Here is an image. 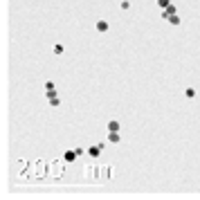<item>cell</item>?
I'll list each match as a JSON object with an SVG mask.
<instances>
[{"label":"cell","instance_id":"ba28073f","mask_svg":"<svg viewBox=\"0 0 200 200\" xmlns=\"http://www.w3.org/2000/svg\"><path fill=\"white\" fill-rule=\"evenodd\" d=\"M184 97H187V99H196V88H187L184 90Z\"/></svg>","mask_w":200,"mask_h":200},{"label":"cell","instance_id":"4fadbf2b","mask_svg":"<svg viewBox=\"0 0 200 200\" xmlns=\"http://www.w3.org/2000/svg\"><path fill=\"white\" fill-rule=\"evenodd\" d=\"M45 90H56V85H54V81H45Z\"/></svg>","mask_w":200,"mask_h":200},{"label":"cell","instance_id":"5bb4252c","mask_svg":"<svg viewBox=\"0 0 200 200\" xmlns=\"http://www.w3.org/2000/svg\"><path fill=\"white\" fill-rule=\"evenodd\" d=\"M45 95H47V99H52V97H56V90H45Z\"/></svg>","mask_w":200,"mask_h":200},{"label":"cell","instance_id":"7c38bea8","mask_svg":"<svg viewBox=\"0 0 200 200\" xmlns=\"http://www.w3.org/2000/svg\"><path fill=\"white\" fill-rule=\"evenodd\" d=\"M157 5H160V7H162V9H167L169 5H171V0H157Z\"/></svg>","mask_w":200,"mask_h":200},{"label":"cell","instance_id":"6da1fadb","mask_svg":"<svg viewBox=\"0 0 200 200\" xmlns=\"http://www.w3.org/2000/svg\"><path fill=\"white\" fill-rule=\"evenodd\" d=\"M79 157V153H77V148H67V151L63 153V162H74V160Z\"/></svg>","mask_w":200,"mask_h":200},{"label":"cell","instance_id":"3957f363","mask_svg":"<svg viewBox=\"0 0 200 200\" xmlns=\"http://www.w3.org/2000/svg\"><path fill=\"white\" fill-rule=\"evenodd\" d=\"M122 142V135L119 133H112V130H108V144H119Z\"/></svg>","mask_w":200,"mask_h":200},{"label":"cell","instance_id":"7a4b0ae2","mask_svg":"<svg viewBox=\"0 0 200 200\" xmlns=\"http://www.w3.org/2000/svg\"><path fill=\"white\" fill-rule=\"evenodd\" d=\"M95 29L99 32V34H106L108 29H110V25H108V20H97L95 22Z\"/></svg>","mask_w":200,"mask_h":200},{"label":"cell","instance_id":"52a82bcc","mask_svg":"<svg viewBox=\"0 0 200 200\" xmlns=\"http://www.w3.org/2000/svg\"><path fill=\"white\" fill-rule=\"evenodd\" d=\"M52 50H54V54H63V52H65V45H63V43H54Z\"/></svg>","mask_w":200,"mask_h":200},{"label":"cell","instance_id":"5b68a950","mask_svg":"<svg viewBox=\"0 0 200 200\" xmlns=\"http://www.w3.org/2000/svg\"><path fill=\"white\" fill-rule=\"evenodd\" d=\"M88 155H90V157H99V155H101V148L97 146V144L90 146V148H88Z\"/></svg>","mask_w":200,"mask_h":200},{"label":"cell","instance_id":"277c9868","mask_svg":"<svg viewBox=\"0 0 200 200\" xmlns=\"http://www.w3.org/2000/svg\"><path fill=\"white\" fill-rule=\"evenodd\" d=\"M119 128H122V124H119L117 119H110V122H108V130H112V133H119Z\"/></svg>","mask_w":200,"mask_h":200},{"label":"cell","instance_id":"8fae6325","mask_svg":"<svg viewBox=\"0 0 200 200\" xmlns=\"http://www.w3.org/2000/svg\"><path fill=\"white\" fill-rule=\"evenodd\" d=\"M119 7H122V11L130 9V0H122V2H119Z\"/></svg>","mask_w":200,"mask_h":200},{"label":"cell","instance_id":"8992f818","mask_svg":"<svg viewBox=\"0 0 200 200\" xmlns=\"http://www.w3.org/2000/svg\"><path fill=\"white\" fill-rule=\"evenodd\" d=\"M169 22H171V25H173V27H178V25H182V18H180V16L178 14H173V16H169V18H167Z\"/></svg>","mask_w":200,"mask_h":200},{"label":"cell","instance_id":"9c48e42d","mask_svg":"<svg viewBox=\"0 0 200 200\" xmlns=\"http://www.w3.org/2000/svg\"><path fill=\"white\" fill-rule=\"evenodd\" d=\"M50 106H52V108H59V106H61V97H59V95L52 97V99H50Z\"/></svg>","mask_w":200,"mask_h":200},{"label":"cell","instance_id":"30bf717a","mask_svg":"<svg viewBox=\"0 0 200 200\" xmlns=\"http://www.w3.org/2000/svg\"><path fill=\"white\" fill-rule=\"evenodd\" d=\"M52 173H56V178H59V175L63 173V167H61V164H52Z\"/></svg>","mask_w":200,"mask_h":200}]
</instances>
